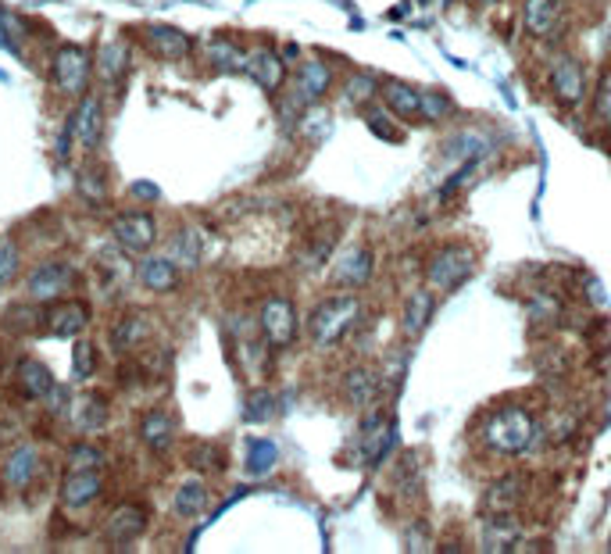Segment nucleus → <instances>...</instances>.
Returning <instances> with one entry per match:
<instances>
[{"instance_id": "f257e3e1", "label": "nucleus", "mask_w": 611, "mask_h": 554, "mask_svg": "<svg viewBox=\"0 0 611 554\" xmlns=\"http://www.w3.org/2000/svg\"><path fill=\"white\" fill-rule=\"evenodd\" d=\"M483 440L497 454H522L533 440H537V423L526 408H500L493 412L483 426Z\"/></svg>"}, {"instance_id": "f03ea898", "label": "nucleus", "mask_w": 611, "mask_h": 554, "mask_svg": "<svg viewBox=\"0 0 611 554\" xmlns=\"http://www.w3.org/2000/svg\"><path fill=\"white\" fill-rule=\"evenodd\" d=\"M358 297H329L311 311V340L315 347H333L336 340L347 336V329L358 322Z\"/></svg>"}, {"instance_id": "7ed1b4c3", "label": "nucleus", "mask_w": 611, "mask_h": 554, "mask_svg": "<svg viewBox=\"0 0 611 554\" xmlns=\"http://www.w3.org/2000/svg\"><path fill=\"white\" fill-rule=\"evenodd\" d=\"M469 276H472V250L469 247H443V250H436L426 268L429 287L440 290V294L458 290Z\"/></svg>"}, {"instance_id": "20e7f679", "label": "nucleus", "mask_w": 611, "mask_h": 554, "mask_svg": "<svg viewBox=\"0 0 611 554\" xmlns=\"http://www.w3.org/2000/svg\"><path fill=\"white\" fill-rule=\"evenodd\" d=\"M90 54L75 44H64L62 51L54 54V83L58 90L68 97H79L86 90V79H90Z\"/></svg>"}, {"instance_id": "39448f33", "label": "nucleus", "mask_w": 611, "mask_h": 554, "mask_svg": "<svg viewBox=\"0 0 611 554\" xmlns=\"http://www.w3.org/2000/svg\"><path fill=\"white\" fill-rule=\"evenodd\" d=\"M261 333L272 347H290L297 336V311L286 297H272L261 308Z\"/></svg>"}, {"instance_id": "423d86ee", "label": "nucleus", "mask_w": 611, "mask_h": 554, "mask_svg": "<svg viewBox=\"0 0 611 554\" xmlns=\"http://www.w3.org/2000/svg\"><path fill=\"white\" fill-rule=\"evenodd\" d=\"M112 237H115L119 247L129 250V254H147V250L154 247V240H158V226H154L150 215L132 211V215H119V219L112 222Z\"/></svg>"}, {"instance_id": "0eeeda50", "label": "nucleus", "mask_w": 611, "mask_h": 554, "mask_svg": "<svg viewBox=\"0 0 611 554\" xmlns=\"http://www.w3.org/2000/svg\"><path fill=\"white\" fill-rule=\"evenodd\" d=\"M393 440H397V433H393V423L383 415V412H375V415H368L365 423H362V440H358V447H362V458H365V465H379L386 454H390V447H393Z\"/></svg>"}, {"instance_id": "6e6552de", "label": "nucleus", "mask_w": 611, "mask_h": 554, "mask_svg": "<svg viewBox=\"0 0 611 554\" xmlns=\"http://www.w3.org/2000/svg\"><path fill=\"white\" fill-rule=\"evenodd\" d=\"M68 129H72V140L79 143V147H97L101 143V132H104V104H101V97H86L75 112H72V119H68Z\"/></svg>"}, {"instance_id": "1a4fd4ad", "label": "nucleus", "mask_w": 611, "mask_h": 554, "mask_svg": "<svg viewBox=\"0 0 611 554\" xmlns=\"http://www.w3.org/2000/svg\"><path fill=\"white\" fill-rule=\"evenodd\" d=\"M550 86H554V97L561 101V104H579L583 101V93H587V72H583V64L576 62V58H558L554 68H550Z\"/></svg>"}, {"instance_id": "9d476101", "label": "nucleus", "mask_w": 611, "mask_h": 554, "mask_svg": "<svg viewBox=\"0 0 611 554\" xmlns=\"http://www.w3.org/2000/svg\"><path fill=\"white\" fill-rule=\"evenodd\" d=\"M68 279H72V272H68V265H64V261H44V265L29 276V297H33V301H40V305L58 301V297H62V290L68 287Z\"/></svg>"}, {"instance_id": "9b49d317", "label": "nucleus", "mask_w": 611, "mask_h": 554, "mask_svg": "<svg viewBox=\"0 0 611 554\" xmlns=\"http://www.w3.org/2000/svg\"><path fill=\"white\" fill-rule=\"evenodd\" d=\"M101 469H68L62 483V501L68 508H82V504H93L101 497Z\"/></svg>"}, {"instance_id": "f8f14e48", "label": "nucleus", "mask_w": 611, "mask_h": 554, "mask_svg": "<svg viewBox=\"0 0 611 554\" xmlns=\"http://www.w3.org/2000/svg\"><path fill=\"white\" fill-rule=\"evenodd\" d=\"M247 75L261 86V90H279L283 86V79H286V68H283V58L276 54V51H268V47H257V51H250L247 54Z\"/></svg>"}, {"instance_id": "ddd939ff", "label": "nucleus", "mask_w": 611, "mask_h": 554, "mask_svg": "<svg viewBox=\"0 0 611 554\" xmlns=\"http://www.w3.org/2000/svg\"><path fill=\"white\" fill-rule=\"evenodd\" d=\"M379 90H383V101L390 104L393 115H401L404 122L422 119V90H415V86H408V83H401V79H390V83H383Z\"/></svg>"}, {"instance_id": "4468645a", "label": "nucleus", "mask_w": 611, "mask_h": 554, "mask_svg": "<svg viewBox=\"0 0 611 554\" xmlns=\"http://www.w3.org/2000/svg\"><path fill=\"white\" fill-rule=\"evenodd\" d=\"M143 526H147L143 508L122 504V508H115L112 519H108V540H112L115 548H125V544H132V540L143 533Z\"/></svg>"}, {"instance_id": "2eb2a0df", "label": "nucleus", "mask_w": 611, "mask_h": 554, "mask_svg": "<svg viewBox=\"0 0 611 554\" xmlns=\"http://www.w3.org/2000/svg\"><path fill=\"white\" fill-rule=\"evenodd\" d=\"M526 33L537 36V40H548L554 36V25L561 18V0H526Z\"/></svg>"}, {"instance_id": "dca6fc26", "label": "nucleus", "mask_w": 611, "mask_h": 554, "mask_svg": "<svg viewBox=\"0 0 611 554\" xmlns=\"http://www.w3.org/2000/svg\"><path fill=\"white\" fill-rule=\"evenodd\" d=\"M125 72H129V44H125L122 36L104 40L101 51H97V75L104 83H122Z\"/></svg>"}, {"instance_id": "f3484780", "label": "nucleus", "mask_w": 611, "mask_h": 554, "mask_svg": "<svg viewBox=\"0 0 611 554\" xmlns=\"http://www.w3.org/2000/svg\"><path fill=\"white\" fill-rule=\"evenodd\" d=\"M325 90H329V68H325V62H315V58H311V62L301 64V72H297V104L322 101Z\"/></svg>"}, {"instance_id": "a211bd4d", "label": "nucleus", "mask_w": 611, "mask_h": 554, "mask_svg": "<svg viewBox=\"0 0 611 554\" xmlns=\"http://www.w3.org/2000/svg\"><path fill=\"white\" fill-rule=\"evenodd\" d=\"M33 476H36V451H33L29 443H22V447H15V451L7 454V462H4V480H7V487L25 491V487L33 483Z\"/></svg>"}, {"instance_id": "6ab92c4d", "label": "nucleus", "mask_w": 611, "mask_h": 554, "mask_svg": "<svg viewBox=\"0 0 611 554\" xmlns=\"http://www.w3.org/2000/svg\"><path fill=\"white\" fill-rule=\"evenodd\" d=\"M86 322H90V308L82 301H64V305H54L47 329L54 336H79Z\"/></svg>"}, {"instance_id": "aec40b11", "label": "nucleus", "mask_w": 611, "mask_h": 554, "mask_svg": "<svg viewBox=\"0 0 611 554\" xmlns=\"http://www.w3.org/2000/svg\"><path fill=\"white\" fill-rule=\"evenodd\" d=\"M176 279H179V272H176L172 258H147L140 265V283L147 290H154V294H169L176 287Z\"/></svg>"}, {"instance_id": "412c9836", "label": "nucleus", "mask_w": 611, "mask_h": 554, "mask_svg": "<svg viewBox=\"0 0 611 554\" xmlns=\"http://www.w3.org/2000/svg\"><path fill=\"white\" fill-rule=\"evenodd\" d=\"M172 433H176V423H172L165 412H147L143 423H140V440H143L154 454H165V451H169Z\"/></svg>"}, {"instance_id": "4be33fe9", "label": "nucleus", "mask_w": 611, "mask_h": 554, "mask_svg": "<svg viewBox=\"0 0 611 554\" xmlns=\"http://www.w3.org/2000/svg\"><path fill=\"white\" fill-rule=\"evenodd\" d=\"M147 40H150V47L161 54V58H169V62H179L189 54V36L179 33V29H172V25H150L147 29Z\"/></svg>"}, {"instance_id": "5701e85b", "label": "nucleus", "mask_w": 611, "mask_h": 554, "mask_svg": "<svg viewBox=\"0 0 611 554\" xmlns=\"http://www.w3.org/2000/svg\"><path fill=\"white\" fill-rule=\"evenodd\" d=\"M515 540H519V526L504 511H497L493 519H487V530H483V548L487 551H511Z\"/></svg>"}, {"instance_id": "b1692460", "label": "nucleus", "mask_w": 611, "mask_h": 554, "mask_svg": "<svg viewBox=\"0 0 611 554\" xmlns=\"http://www.w3.org/2000/svg\"><path fill=\"white\" fill-rule=\"evenodd\" d=\"M368 276H372V250H365V247H354L336 268V279L344 287H362V283H368Z\"/></svg>"}, {"instance_id": "393cba45", "label": "nucleus", "mask_w": 611, "mask_h": 554, "mask_svg": "<svg viewBox=\"0 0 611 554\" xmlns=\"http://www.w3.org/2000/svg\"><path fill=\"white\" fill-rule=\"evenodd\" d=\"M429 318H432V294L429 290H415L408 297V308H404V333L419 336L429 326Z\"/></svg>"}, {"instance_id": "a878e982", "label": "nucleus", "mask_w": 611, "mask_h": 554, "mask_svg": "<svg viewBox=\"0 0 611 554\" xmlns=\"http://www.w3.org/2000/svg\"><path fill=\"white\" fill-rule=\"evenodd\" d=\"M276 462H279V447L272 443V440H250V447H247V472L250 476H268L272 469H276Z\"/></svg>"}, {"instance_id": "bb28decb", "label": "nucleus", "mask_w": 611, "mask_h": 554, "mask_svg": "<svg viewBox=\"0 0 611 554\" xmlns=\"http://www.w3.org/2000/svg\"><path fill=\"white\" fill-rule=\"evenodd\" d=\"M147 333H150L147 315H129V318H122V322L112 329V344H115L119 351H129V347H140V344L147 340Z\"/></svg>"}, {"instance_id": "cd10ccee", "label": "nucleus", "mask_w": 611, "mask_h": 554, "mask_svg": "<svg viewBox=\"0 0 611 554\" xmlns=\"http://www.w3.org/2000/svg\"><path fill=\"white\" fill-rule=\"evenodd\" d=\"M18 375H22V390H25L29 397H47V390L54 386V375H51V369H47V365H40V362H22Z\"/></svg>"}, {"instance_id": "c85d7f7f", "label": "nucleus", "mask_w": 611, "mask_h": 554, "mask_svg": "<svg viewBox=\"0 0 611 554\" xmlns=\"http://www.w3.org/2000/svg\"><path fill=\"white\" fill-rule=\"evenodd\" d=\"M208 58L218 64V68H226V72H244L247 68V54L233 40H211V44H208Z\"/></svg>"}, {"instance_id": "c756f323", "label": "nucleus", "mask_w": 611, "mask_h": 554, "mask_svg": "<svg viewBox=\"0 0 611 554\" xmlns=\"http://www.w3.org/2000/svg\"><path fill=\"white\" fill-rule=\"evenodd\" d=\"M204 508H208V491H204V483L189 480V483H183V487L176 491V511H179V515L193 519V515H200Z\"/></svg>"}, {"instance_id": "7c9ffc66", "label": "nucleus", "mask_w": 611, "mask_h": 554, "mask_svg": "<svg viewBox=\"0 0 611 554\" xmlns=\"http://www.w3.org/2000/svg\"><path fill=\"white\" fill-rule=\"evenodd\" d=\"M104 419H108V408H104L101 397L90 394V397L75 401V426H79V430H101Z\"/></svg>"}, {"instance_id": "2f4dec72", "label": "nucleus", "mask_w": 611, "mask_h": 554, "mask_svg": "<svg viewBox=\"0 0 611 554\" xmlns=\"http://www.w3.org/2000/svg\"><path fill=\"white\" fill-rule=\"evenodd\" d=\"M276 415V397L268 390H254L247 397V408H244V419L247 423H268Z\"/></svg>"}, {"instance_id": "473e14b6", "label": "nucleus", "mask_w": 611, "mask_h": 554, "mask_svg": "<svg viewBox=\"0 0 611 554\" xmlns=\"http://www.w3.org/2000/svg\"><path fill=\"white\" fill-rule=\"evenodd\" d=\"M172 261L183 265V268H193V265L200 261V237H197V229H183V233L176 237V254H172Z\"/></svg>"}, {"instance_id": "72a5a7b5", "label": "nucleus", "mask_w": 611, "mask_h": 554, "mask_svg": "<svg viewBox=\"0 0 611 554\" xmlns=\"http://www.w3.org/2000/svg\"><path fill=\"white\" fill-rule=\"evenodd\" d=\"M519 487H522V480H519V476H508V480H500V483L490 491V508H497V511H508V508L519 501Z\"/></svg>"}, {"instance_id": "f704fd0d", "label": "nucleus", "mask_w": 611, "mask_h": 554, "mask_svg": "<svg viewBox=\"0 0 611 554\" xmlns=\"http://www.w3.org/2000/svg\"><path fill=\"white\" fill-rule=\"evenodd\" d=\"M447 112H451V97H447V93H440V90H422V119L440 122Z\"/></svg>"}, {"instance_id": "c9c22d12", "label": "nucleus", "mask_w": 611, "mask_h": 554, "mask_svg": "<svg viewBox=\"0 0 611 554\" xmlns=\"http://www.w3.org/2000/svg\"><path fill=\"white\" fill-rule=\"evenodd\" d=\"M101 462H104V454L90 443H79L68 451V469H101Z\"/></svg>"}, {"instance_id": "e433bc0d", "label": "nucleus", "mask_w": 611, "mask_h": 554, "mask_svg": "<svg viewBox=\"0 0 611 554\" xmlns=\"http://www.w3.org/2000/svg\"><path fill=\"white\" fill-rule=\"evenodd\" d=\"M379 93V83L372 79V75H354L351 83H347V101L351 104H365Z\"/></svg>"}, {"instance_id": "4c0bfd02", "label": "nucleus", "mask_w": 611, "mask_h": 554, "mask_svg": "<svg viewBox=\"0 0 611 554\" xmlns=\"http://www.w3.org/2000/svg\"><path fill=\"white\" fill-rule=\"evenodd\" d=\"M18 276V247L15 240H0V287H7Z\"/></svg>"}, {"instance_id": "58836bf2", "label": "nucleus", "mask_w": 611, "mask_h": 554, "mask_svg": "<svg viewBox=\"0 0 611 554\" xmlns=\"http://www.w3.org/2000/svg\"><path fill=\"white\" fill-rule=\"evenodd\" d=\"M347 397L354 401V404H365L368 397H372V375L368 372H351L347 375Z\"/></svg>"}, {"instance_id": "ea45409f", "label": "nucleus", "mask_w": 611, "mask_h": 554, "mask_svg": "<svg viewBox=\"0 0 611 554\" xmlns=\"http://www.w3.org/2000/svg\"><path fill=\"white\" fill-rule=\"evenodd\" d=\"M594 119L611 125V72L601 79V86H597V97H594Z\"/></svg>"}, {"instance_id": "a19ab883", "label": "nucleus", "mask_w": 611, "mask_h": 554, "mask_svg": "<svg viewBox=\"0 0 611 554\" xmlns=\"http://www.w3.org/2000/svg\"><path fill=\"white\" fill-rule=\"evenodd\" d=\"M368 119V129L375 132V136H383V140H390V143H397L401 140V129H393V125L386 122V115L383 112H365Z\"/></svg>"}, {"instance_id": "79ce46f5", "label": "nucleus", "mask_w": 611, "mask_h": 554, "mask_svg": "<svg viewBox=\"0 0 611 554\" xmlns=\"http://www.w3.org/2000/svg\"><path fill=\"white\" fill-rule=\"evenodd\" d=\"M72 365H75V375H79V379L93 375V347H90V344H75V358H72Z\"/></svg>"}, {"instance_id": "37998d69", "label": "nucleus", "mask_w": 611, "mask_h": 554, "mask_svg": "<svg viewBox=\"0 0 611 554\" xmlns=\"http://www.w3.org/2000/svg\"><path fill=\"white\" fill-rule=\"evenodd\" d=\"M132 193H136V197H147V200H154V197H158V186L136 183V186H132Z\"/></svg>"}, {"instance_id": "c03bdc74", "label": "nucleus", "mask_w": 611, "mask_h": 554, "mask_svg": "<svg viewBox=\"0 0 611 554\" xmlns=\"http://www.w3.org/2000/svg\"><path fill=\"white\" fill-rule=\"evenodd\" d=\"M480 4H497V0H480Z\"/></svg>"}, {"instance_id": "a18cd8bd", "label": "nucleus", "mask_w": 611, "mask_h": 554, "mask_svg": "<svg viewBox=\"0 0 611 554\" xmlns=\"http://www.w3.org/2000/svg\"><path fill=\"white\" fill-rule=\"evenodd\" d=\"M608 548H611V537H608Z\"/></svg>"}, {"instance_id": "49530a36", "label": "nucleus", "mask_w": 611, "mask_h": 554, "mask_svg": "<svg viewBox=\"0 0 611 554\" xmlns=\"http://www.w3.org/2000/svg\"><path fill=\"white\" fill-rule=\"evenodd\" d=\"M608 44H611V36H608Z\"/></svg>"}]
</instances>
